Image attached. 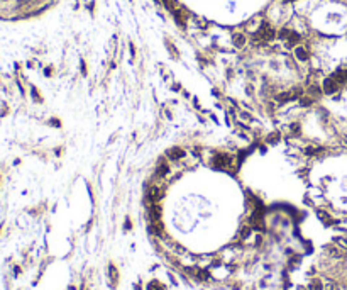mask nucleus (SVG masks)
Here are the masks:
<instances>
[{"instance_id":"obj_1","label":"nucleus","mask_w":347,"mask_h":290,"mask_svg":"<svg viewBox=\"0 0 347 290\" xmlns=\"http://www.w3.org/2000/svg\"><path fill=\"white\" fill-rule=\"evenodd\" d=\"M234 163V158L227 153H217L214 158H212V165L214 168H219V170H229Z\"/></svg>"},{"instance_id":"obj_2","label":"nucleus","mask_w":347,"mask_h":290,"mask_svg":"<svg viewBox=\"0 0 347 290\" xmlns=\"http://www.w3.org/2000/svg\"><path fill=\"white\" fill-rule=\"evenodd\" d=\"M273 39H274V29L266 22L259 27V31L254 36V41H258V42H269Z\"/></svg>"},{"instance_id":"obj_3","label":"nucleus","mask_w":347,"mask_h":290,"mask_svg":"<svg viewBox=\"0 0 347 290\" xmlns=\"http://www.w3.org/2000/svg\"><path fill=\"white\" fill-rule=\"evenodd\" d=\"M280 38L283 39V41H286L288 46H293L300 41V34L295 32V31H290V29H283V31L280 32Z\"/></svg>"},{"instance_id":"obj_4","label":"nucleus","mask_w":347,"mask_h":290,"mask_svg":"<svg viewBox=\"0 0 347 290\" xmlns=\"http://www.w3.org/2000/svg\"><path fill=\"white\" fill-rule=\"evenodd\" d=\"M147 199H149L151 204H158V202L163 199V190L159 187H149V190H147Z\"/></svg>"},{"instance_id":"obj_5","label":"nucleus","mask_w":347,"mask_h":290,"mask_svg":"<svg viewBox=\"0 0 347 290\" xmlns=\"http://www.w3.org/2000/svg\"><path fill=\"white\" fill-rule=\"evenodd\" d=\"M337 88H339V83L335 82L334 77L327 78L323 82V85H322V90H323L325 93H334V92H337Z\"/></svg>"},{"instance_id":"obj_6","label":"nucleus","mask_w":347,"mask_h":290,"mask_svg":"<svg viewBox=\"0 0 347 290\" xmlns=\"http://www.w3.org/2000/svg\"><path fill=\"white\" fill-rule=\"evenodd\" d=\"M168 172H169V166H168V163H166V159H159L158 165H156V175L158 176H166Z\"/></svg>"},{"instance_id":"obj_7","label":"nucleus","mask_w":347,"mask_h":290,"mask_svg":"<svg viewBox=\"0 0 347 290\" xmlns=\"http://www.w3.org/2000/svg\"><path fill=\"white\" fill-rule=\"evenodd\" d=\"M149 217H151V222L153 221H161V207L158 204L149 205Z\"/></svg>"},{"instance_id":"obj_8","label":"nucleus","mask_w":347,"mask_h":290,"mask_svg":"<svg viewBox=\"0 0 347 290\" xmlns=\"http://www.w3.org/2000/svg\"><path fill=\"white\" fill-rule=\"evenodd\" d=\"M183 156H185V151L181 149V148H171V149L168 151V158H171V159H181Z\"/></svg>"},{"instance_id":"obj_9","label":"nucleus","mask_w":347,"mask_h":290,"mask_svg":"<svg viewBox=\"0 0 347 290\" xmlns=\"http://www.w3.org/2000/svg\"><path fill=\"white\" fill-rule=\"evenodd\" d=\"M334 78H335V82L340 85V83H347V68L344 70V68H340V70H337L334 73Z\"/></svg>"},{"instance_id":"obj_10","label":"nucleus","mask_w":347,"mask_h":290,"mask_svg":"<svg viewBox=\"0 0 347 290\" xmlns=\"http://www.w3.org/2000/svg\"><path fill=\"white\" fill-rule=\"evenodd\" d=\"M295 54H296V58H298L300 61H306V60H308V51H306L305 48H301V46H298V48L295 49Z\"/></svg>"},{"instance_id":"obj_11","label":"nucleus","mask_w":347,"mask_h":290,"mask_svg":"<svg viewBox=\"0 0 347 290\" xmlns=\"http://www.w3.org/2000/svg\"><path fill=\"white\" fill-rule=\"evenodd\" d=\"M234 44L239 46V48H241V46H244L245 44V38L242 34H236V36H234Z\"/></svg>"},{"instance_id":"obj_12","label":"nucleus","mask_w":347,"mask_h":290,"mask_svg":"<svg viewBox=\"0 0 347 290\" xmlns=\"http://www.w3.org/2000/svg\"><path fill=\"white\" fill-rule=\"evenodd\" d=\"M108 277H110V283L115 285L117 283V270H115V266H110V271H108Z\"/></svg>"},{"instance_id":"obj_13","label":"nucleus","mask_w":347,"mask_h":290,"mask_svg":"<svg viewBox=\"0 0 347 290\" xmlns=\"http://www.w3.org/2000/svg\"><path fill=\"white\" fill-rule=\"evenodd\" d=\"M305 151H306V154H317V151H322V149L320 148H315V146H308Z\"/></svg>"},{"instance_id":"obj_14","label":"nucleus","mask_w":347,"mask_h":290,"mask_svg":"<svg viewBox=\"0 0 347 290\" xmlns=\"http://www.w3.org/2000/svg\"><path fill=\"white\" fill-rule=\"evenodd\" d=\"M147 290H163V288H161L158 283H151L149 287H147Z\"/></svg>"},{"instance_id":"obj_15","label":"nucleus","mask_w":347,"mask_h":290,"mask_svg":"<svg viewBox=\"0 0 347 290\" xmlns=\"http://www.w3.org/2000/svg\"><path fill=\"white\" fill-rule=\"evenodd\" d=\"M290 2H293V0H290Z\"/></svg>"}]
</instances>
